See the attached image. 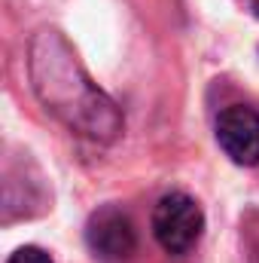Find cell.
Wrapping results in <instances>:
<instances>
[{"label": "cell", "mask_w": 259, "mask_h": 263, "mask_svg": "<svg viewBox=\"0 0 259 263\" xmlns=\"http://www.w3.org/2000/svg\"><path fill=\"white\" fill-rule=\"evenodd\" d=\"M28 67L37 98L70 132L104 144L122 132L119 107L89 80L64 34L55 28H40L31 40Z\"/></svg>", "instance_id": "obj_1"}, {"label": "cell", "mask_w": 259, "mask_h": 263, "mask_svg": "<svg viewBox=\"0 0 259 263\" xmlns=\"http://www.w3.org/2000/svg\"><path fill=\"white\" fill-rule=\"evenodd\" d=\"M204 233V211L186 193H168L153 208V236L168 254H186Z\"/></svg>", "instance_id": "obj_2"}, {"label": "cell", "mask_w": 259, "mask_h": 263, "mask_svg": "<svg viewBox=\"0 0 259 263\" xmlns=\"http://www.w3.org/2000/svg\"><path fill=\"white\" fill-rule=\"evenodd\" d=\"M85 245L104 263L128 260L137 248V233H134L131 217L125 211H119L116 205L98 208L85 223Z\"/></svg>", "instance_id": "obj_3"}, {"label": "cell", "mask_w": 259, "mask_h": 263, "mask_svg": "<svg viewBox=\"0 0 259 263\" xmlns=\"http://www.w3.org/2000/svg\"><path fill=\"white\" fill-rule=\"evenodd\" d=\"M217 144L235 165H259V114L247 104H229L217 117Z\"/></svg>", "instance_id": "obj_4"}, {"label": "cell", "mask_w": 259, "mask_h": 263, "mask_svg": "<svg viewBox=\"0 0 259 263\" xmlns=\"http://www.w3.org/2000/svg\"><path fill=\"white\" fill-rule=\"evenodd\" d=\"M6 263H55V260H52L43 248H37V245H25V248L12 251Z\"/></svg>", "instance_id": "obj_5"}]
</instances>
